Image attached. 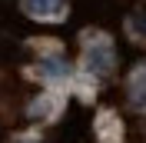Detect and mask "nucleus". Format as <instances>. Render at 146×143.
Listing matches in <instances>:
<instances>
[{"label":"nucleus","mask_w":146,"mask_h":143,"mask_svg":"<svg viewBox=\"0 0 146 143\" xmlns=\"http://www.w3.org/2000/svg\"><path fill=\"white\" fill-rule=\"evenodd\" d=\"M20 7L36 20H60L66 13V0H20Z\"/></svg>","instance_id":"nucleus-2"},{"label":"nucleus","mask_w":146,"mask_h":143,"mask_svg":"<svg viewBox=\"0 0 146 143\" xmlns=\"http://www.w3.org/2000/svg\"><path fill=\"white\" fill-rule=\"evenodd\" d=\"M113 47L110 43H93V47H86V70L90 73H96V77H106L110 70H113Z\"/></svg>","instance_id":"nucleus-1"},{"label":"nucleus","mask_w":146,"mask_h":143,"mask_svg":"<svg viewBox=\"0 0 146 143\" xmlns=\"http://www.w3.org/2000/svg\"><path fill=\"white\" fill-rule=\"evenodd\" d=\"M40 70H43L46 77H66V73H70V67H66V60H60V57H50V60L40 63Z\"/></svg>","instance_id":"nucleus-3"},{"label":"nucleus","mask_w":146,"mask_h":143,"mask_svg":"<svg viewBox=\"0 0 146 143\" xmlns=\"http://www.w3.org/2000/svg\"><path fill=\"white\" fill-rule=\"evenodd\" d=\"M129 30H133L139 40H146V13H133V17H129Z\"/></svg>","instance_id":"nucleus-4"}]
</instances>
